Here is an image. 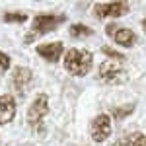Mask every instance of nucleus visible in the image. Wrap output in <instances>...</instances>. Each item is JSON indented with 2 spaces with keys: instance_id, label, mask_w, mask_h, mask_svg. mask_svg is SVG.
Wrapping results in <instances>:
<instances>
[{
  "instance_id": "obj_1",
  "label": "nucleus",
  "mask_w": 146,
  "mask_h": 146,
  "mask_svg": "<svg viewBox=\"0 0 146 146\" xmlns=\"http://www.w3.org/2000/svg\"><path fill=\"white\" fill-rule=\"evenodd\" d=\"M94 64V55L88 49H70L64 55V68L72 76H86Z\"/></svg>"
},
{
  "instance_id": "obj_2",
  "label": "nucleus",
  "mask_w": 146,
  "mask_h": 146,
  "mask_svg": "<svg viewBox=\"0 0 146 146\" xmlns=\"http://www.w3.org/2000/svg\"><path fill=\"white\" fill-rule=\"evenodd\" d=\"M66 22V16L64 14H58V16H55V14H39V16H35L33 20V33L29 35L25 41H31L35 35H45L49 33V31H53L55 27H58L60 23Z\"/></svg>"
},
{
  "instance_id": "obj_3",
  "label": "nucleus",
  "mask_w": 146,
  "mask_h": 146,
  "mask_svg": "<svg viewBox=\"0 0 146 146\" xmlns=\"http://www.w3.org/2000/svg\"><path fill=\"white\" fill-rule=\"evenodd\" d=\"M100 78L107 84H123L127 82V72L119 60H103L100 66Z\"/></svg>"
},
{
  "instance_id": "obj_4",
  "label": "nucleus",
  "mask_w": 146,
  "mask_h": 146,
  "mask_svg": "<svg viewBox=\"0 0 146 146\" xmlns=\"http://www.w3.org/2000/svg\"><path fill=\"white\" fill-rule=\"evenodd\" d=\"M129 12V4L127 2H98L94 6V14L98 20L103 18H121Z\"/></svg>"
},
{
  "instance_id": "obj_5",
  "label": "nucleus",
  "mask_w": 146,
  "mask_h": 146,
  "mask_svg": "<svg viewBox=\"0 0 146 146\" xmlns=\"http://www.w3.org/2000/svg\"><path fill=\"white\" fill-rule=\"evenodd\" d=\"M113 127H111V117L107 115V113H101L98 115L90 125V135L92 138L96 140V142H103V140H107L109 135H111Z\"/></svg>"
},
{
  "instance_id": "obj_6",
  "label": "nucleus",
  "mask_w": 146,
  "mask_h": 146,
  "mask_svg": "<svg viewBox=\"0 0 146 146\" xmlns=\"http://www.w3.org/2000/svg\"><path fill=\"white\" fill-rule=\"evenodd\" d=\"M47 111H49V98L45 94H39L33 100V103L29 105V109H27V123L31 127H37L45 119Z\"/></svg>"
},
{
  "instance_id": "obj_7",
  "label": "nucleus",
  "mask_w": 146,
  "mask_h": 146,
  "mask_svg": "<svg viewBox=\"0 0 146 146\" xmlns=\"http://www.w3.org/2000/svg\"><path fill=\"white\" fill-rule=\"evenodd\" d=\"M105 33L109 35L117 45H121V47H133L136 43L135 31L129 29V27H117L115 23H109V25L105 27Z\"/></svg>"
},
{
  "instance_id": "obj_8",
  "label": "nucleus",
  "mask_w": 146,
  "mask_h": 146,
  "mask_svg": "<svg viewBox=\"0 0 146 146\" xmlns=\"http://www.w3.org/2000/svg\"><path fill=\"white\" fill-rule=\"evenodd\" d=\"M35 51H37L39 56H43L47 62H56L64 53V45L60 41H56V43H41V45L35 47Z\"/></svg>"
},
{
  "instance_id": "obj_9",
  "label": "nucleus",
  "mask_w": 146,
  "mask_h": 146,
  "mask_svg": "<svg viewBox=\"0 0 146 146\" xmlns=\"http://www.w3.org/2000/svg\"><path fill=\"white\" fill-rule=\"evenodd\" d=\"M14 117H16V100L10 94L0 96V125L14 121Z\"/></svg>"
},
{
  "instance_id": "obj_10",
  "label": "nucleus",
  "mask_w": 146,
  "mask_h": 146,
  "mask_svg": "<svg viewBox=\"0 0 146 146\" xmlns=\"http://www.w3.org/2000/svg\"><path fill=\"white\" fill-rule=\"evenodd\" d=\"M31 82V70L25 66H18L14 70V76H12V84L18 92H23Z\"/></svg>"
},
{
  "instance_id": "obj_11",
  "label": "nucleus",
  "mask_w": 146,
  "mask_h": 146,
  "mask_svg": "<svg viewBox=\"0 0 146 146\" xmlns=\"http://www.w3.org/2000/svg\"><path fill=\"white\" fill-rule=\"evenodd\" d=\"M94 31H92L88 25H84V23H72V27H70V35L72 37H88Z\"/></svg>"
},
{
  "instance_id": "obj_12",
  "label": "nucleus",
  "mask_w": 146,
  "mask_h": 146,
  "mask_svg": "<svg viewBox=\"0 0 146 146\" xmlns=\"http://www.w3.org/2000/svg\"><path fill=\"white\" fill-rule=\"evenodd\" d=\"M2 20L6 23H23L27 20V14H23V12H8V14H4Z\"/></svg>"
},
{
  "instance_id": "obj_13",
  "label": "nucleus",
  "mask_w": 146,
  "mask_h": 146,
  "mask_svg": "<svg viewBox=\"0 0 146 146\" xmlns=\"http://www.w3.org/2000/svg\"><path fill=\"white\" fill-rule=\"evenodd\" d=\"M135 111V105H123V107H115L113 109V117L115 119H123L127 115H131V113Z\"/></svg>"
},
{
  "instance_id": "obj_14",
  "label": "nucleus",
  "mask_w": 146,
  "mask_h": 146,
  "mask_svg": "<svg viewBox=\"0 0 146 146\" xmlns=\"http://www.w3.org/2000/svg\"><path fill=\"white\" fill-rule=\"evenodd\" d=\"M129 140L133 142V146H146V136L140 135V133H135V135L129 136Z\"/></svg>"
},
{
  "instance_id": "obj_15",
  "label": "nucleus",
  "mask_w": 146,
  "mask_h": 146,
  "mask_svg": "<svg viewBox=\"0 0 146 146\" xmlns=\"http://www.w3.org/2000/svg\"><path fill=\"white\" fill-rule=\"evenodd\" d=\"M101 53H103V55H107L109 58H113V60H119V62H121V60L125 58V56L121 55V53L113 51V49H109V47H103V49H101Z\"/></svg>"
},
{
  "instance_id": "obj_16",
  "label": "nucleus",
  "mask_w": 146,
  "mask_h": 146,
  "mask_svg": "<svg viewBox=\"0 0 146 146\" xmlns=\"http://www.w3.org/2000/svg\"><path fill=\"white\" fill-rule=\"evenodd\" d=\"M8 68H10V56L4 55V53L0 51V70L4 72V70H8Z\"/></svg>"
},
{
  "instance_id": "obj_17",
  "label": "nucleus",
  "mask_w": 146,
  "mask_h": 146,
  "mask_svg": "<svg viewBox=\"0 0 146 146\" xmlns=\"http://www.w3.org/2000/svg\"><path fill=\"white\" fill-rule=\"evenodd\" d=\"M109 146H133V142L129 140V138H125V140H117V142H113Z\"/></svg>"
},
{
  "instance_id": "obj_18",
  "label": "nucleus",
  "mask_w": 146,
  "mask_h": 146,
  "mask_svg": "<svg viewBox=\"0 0 146 146\" xmlns=\"http://www.w3.org/2000/svg\"><path fill=\"white\" fill-rule=\"evenodd\" d=\"M142 29H144V31H146V18H144V20H142Z\"/></svg>"
}]
</instances>
